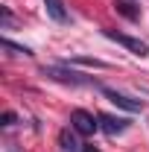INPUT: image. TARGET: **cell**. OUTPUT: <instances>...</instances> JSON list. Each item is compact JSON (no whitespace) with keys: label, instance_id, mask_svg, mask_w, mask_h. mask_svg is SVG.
<instances>
[{"label":"cell","instance_id":"obj_1","mask_svg":"<svg viewBox=\"0 0 149 152\" xmlns=\"http://www.w3.org/2000/svg\"><path fill=\"white\" fill-rule=\"evenodd\" d=\"M105 38H111V41H117V44H123L129 53H134V56H149V44L146 41H140V38H131V35H123V32H114V29H105Z\"/></svg>","mask_w":149,"mask_h":152},{"label":"cell","instance_id":"obj_2","mask_svg":"<svg viewBox=\"0 0 149 152\" xmlns=\"http://www.w3.org/2000/svg\"><path fill=\"white\" fill-rule=\"evenodd\" d=\"M70 126H73L79 134H93L99 129V123L93 120V114L85 111V108H73V111H70Z\"/></svg>","mask_w":149,"mask_h":152},{"label":"cell","instance_id":"obj_3","mask_svg":"<svg viewBox=\"0 0 149 152\" xmlns=\"http://www.w3.org/2000/svg\"><path fill=\"white\" fill-rule=\"evenodd\" d=\"M102 94L111 99L117 108H123V111H143V102L140 99H131V96H126V94H120V91H114V88H102Z\"/></svg>","mask_w":149,"mask_h":152},{"label":"cell","instance_id":"obj_4","mask_svg":"<svg viewBox=\"0 0 149 152\" xmlns=\"http://www.w3.org/2000/svg\"><path fill=\"white\" fill-rule=\"evenodd\" d=\"M96 120H99V129H102L105 134H111V137H114V134H123L126 129H129V120L114 117V114H99Z\"/></svg>","mask_w":149,"mask_h":152},{"label":"cell","instance_id":"obj_5","mask_svg":"<svg viewBox=\"0 0 149 152\" xmlns=\"http://www.w3.org/2000/svg\"><path fill=\"white\" fill-rule=\"evenodd\" d=\"M58 146H61V152H82V143L76 140V129H61L58 132Z\"/></svg>","mask_w":149,"mask_h":152},{"label":"cell","instance_id":"obj_6","mask_svg":"<svg viewBox=\"0 0 149 152\" xmlns=\"http://www.w3.org/2000/svg\"><path fill=\"white\" fill-rule=\"evenodd\" d=\"M44 9H47V15L56 23H67V9H64L61 0H44Z\"/></svg>","mask_w":149,"mask_h":152},{"label":"cell","instance_id":"obj_7","mask_svg":"<svg viewBox=\"0 0 149 152\" xmlns=\"http://www.w3.org/2000/svg\"><path fill=\"white\" fill-rule=\"evenodd\" d=\"M44 73L58 79V82H67V85H85V79L79 73H67V70H58V67H44Z\"/></svg>","mask_w":149,"mask_h":152},{"label":"cell","instance_id":"obj_8","mask_svg":"<svg viewBox=\"0 0 149 152\" xmlns=\"http://www.w3.org/2000/svg\"><path fill=\"white\" fill-rule=\"evenodd\" d=\"M114 6H117V12H120L123 18H129V20L140 18V6H137L134 0H114Z\"/></svg>","mask_w":149,"mask_h":152},{"label":"cell","instance_id":"obj_9","mask_svg":"<svg viewBox=\"0 0 149 152\" xmlns=\"http://www.w3.org/2000/svg\"><path fill=\"white\" fill-rule=\"evenodd\" d=\"M3 47H6L9 53H15V56H29V47H18V44H12L9 38H3Z\"/></svg>","mask_w":149,"mask_h":152},{"label":"cell","instance_id":"obj_10","mask_svg":"<svg viewBox=\"0 0 149 152\" xmlns=\"http://www.w3.org/2000/svg\"><path fill=\"white\" fill-rule=\"evenodd\" d=\"M15 123H18V117H15L12 111H6V114H3V126H15Z\"/></svg>","mask_w":149,"mask_h":152},{"label":"cell","instance_id":"obj_11","mask_svg":"<svg viewBox=\"0 0 149 152\" xmlns=\"http://www.w3.org/2000/svg\"><path fill=\"white\" fill-rule=\"evenodd\" d=\"M82 152H96V149H93V146H85V149H82Z\"/></svg>","mask_w":149,"mask_h":152}]
</instances>
